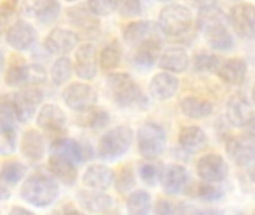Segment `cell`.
<instances>
[{
  "mask_svg": "<svg viewBox=\"0 0 255 215\" xmlns=\"http://www.w3.org/2000/svg\"><path fill=\"white\" fill-rule=\"evenodd\" d=\"M248 72V64L244 58L235 57V58H227L223 60L217 75L220 76L221 81H224L229 85H241L245 81Z\"/></svg>",
  "mask_w": 255,
  "mask_h": 215,
  "instance_id": "ffe728a7",
  "label": "cell"
},
{
  "mask_svg": "<svg viewBox=\"0 0 255 215\" xmlns=\"http://www.w3.org/2000/svg\"><path fill=\"white\" fill-rule=\"evenodd\" d=\"M233 1H238V0H233Z\"/></svg>",
  "mask_w": 255,
  "mask_h": 215,
  "instance_id": "91938a15",
  "label": "cell"
},
{
  "mask_svg": "<svg viewBox=\"0 0 255 215\" xmlns=\"http://www.w3.org/2000/svg\"><path fill=\"white\" fill-rule=\"evenodd\" d=\"M72 61L67 57H61L58 60H55V63L51 67V79L55 85H61L64 82H67L72 76Z\"/></svg>",
  "mask_w": 255,
  "mask_h": 215,
  "instance_id": "8d00e7d4",
  "label": "cell"
},
{
  "mask_svg": "<svg viewBox=\"0 0 255 215\" xmlns=\"http://www.w3.org/2000/svg\"><path fill=\"white\" fill-rule=\"evenodd\" d=\"M13 7H15V0H7V1L0 4V28L13 15Z\"/></svg>",
  "mask_w": 255,
  "mask_h": 215,
  "instance_id": "7dc6e473",
  "label": "cell"
},
{
  "mask_svg": "<svg viewBox=\"0 0 255 215\" xmlns=\"http://www.w3.org/2000/svg\"><path fill=\"white\" fill-rule=\"evenodd\" d=\"M158 1H170V0H158Z\"/></svg>",
  "mask_w": 255,
  "mask_h": 215,
  "instance_id": "6f0895ef",
  "label": "cell"
},
{
  "mask_svg": "<svg viewBox=\"0 0 255 215\" xmlns=\"http://www.w3.org/2000/svg\"><path fill=\"white\" fill-rule=\"evenodd\" d=\"M108 88L117 105L123 108L142 106L145 97L140 87L128 73H112L108 76Z\"/></svg>",
  "mask_w": 255,
  "mask_h": 215,
  "instance_id": "3957f363",
  "label": "cell"
},
{
  "mask_svg": "<svg viewBox=\"0 0 255 215\" xmlns=\"http://www.w3.org/2000/svg\"><path fill=\"white\" fill-rule=\"evenodd\" d=\"M75 72L79 78L90 81L97 75V49L94 43H82L76 49L75 55Z\"/></svg>",
  "mask_w": 255,
  "mask_h": 215,
  "instance_id": "7c38bea8",
  "label": "cell"
},
{
  "mask_svg": "<svg viewBox=\"0 0 255 215\" xmlns=\"http://www.w3.org/2000/svg\"><path fill=\"white\" fill-rule=\"evenodd\" d=\"M114 180H115L114 172L103 165L90 166L82 177L84 186H87L91 190H100V192L108 190L114 184Z\"/></svg>",
  "mask_w": 255,
  "mask_h": 215,
  "instance_id": "7402d4cb",
  "label": "cell"
},
{
  "mask_svg": "<svg viewBox=\"0 0 255 215\" xmlns=\"http://www.w3.org/2000/svg\"><path fill=\"white\" fill-rule=\"evenodd\" d=\"M245 129H247V133H248V135H251V136H254L255 138V115H253V118L247 123Z\"/></svg>",
  "mask_w": 255,
  "mask_h": 215,
  "instance_id": "816d5d0a",
  "label": "cell"
},
{
  "mask_svg": "<svg viewBox=\"0 0 255 215\" xmlns=\"http://www.w3.org/2000/svg\"><path fill=\"white\" fill-rule=\"evenodd\" d=\"M25 175V166L19 162H9L0 169V181L7 186L18 184Z\"/></svg>",
  "mask_w": 255,
  "mask_h": 215,
  "instance_id": "d590c367",
  "label": "cell"
},
{
  "mask_svg": "<svg viewBox=\"0 0 255 215\" xmlns=\"http://www.w3.org/2000/svg\"><path fill=\"white\" fill-rule=\"evenodd\" d=\"M30 214V211H27V210H24V208H12L10 210V214Z\"/></svg>",
  "mask_w": 255,
  "mask_h": 215,
  "instance_id": "db71d44e",
  "label": "cell"
},
{
  "mask_svg": "<svg viewBox=\"0 0 255 215\" xmlns=\"http://www.w3.org/2000/svg\"><path fill=\"white\" fill-rule=\"evenodd\" d=\"M78 201L90 213H106L112 207V199L100 190L81 192L78 193Z\"/></svg>",
  "mask_w": 255,
  "mask_h": 215,
  "instance_id": "f1b7e54d",
  "label": "cell"
},
{
  "mask_svg": "<svg viewBox=\"0 0 255 215\" xmlns=\"http://www.w3.org/2000/svg\"><path fill=\"white\" fill-rule=\"evenodd\" d=\"M182 210L178 208L176 205H173L172 202H167V201H158L157 207H155V213L160 215H170L176 214V213H181Z\"/></svg>",
  "mask_w": 255,
  "mask_h": 215,
  "instance_id": "c3c4849f",
  "label": "cell"
},
{
  "mask_svg": "<svg viewBox=\"0 0 255 215\" xmlns=\"http://www.w3.org/2000/svg\"><path fill=\"white\" fill-rule=\"evenodd\" d=\"M78 34L67 28H52L45 39V48L55 55H66L78 45Z\"/></svg>",
  "mask_w": 255,
  "mask_h": 215,
  "instance_id": "8fae6325",
  "label": "cell"
},
{
  "mask_svg": "<svg viewBox=\"0 0 255 215\" xmlns=\"http://www.w3.org/2000/svg\"><path fill=\"white\" fill-rule=\"evenodd\" d=\"M120 60H121V48L118 42L114 40L103 48L100 54V66L105 70H112L120 64Z\"/></svg>",
  "mask_w": 255,
  "mask_h": 215,
  "instance_id": "74e56055",
  "label": "cell"
},
{
  "mask_svg": "<svg viewBox=\"0 0 255 215\" xmlns=\"http://www.w3.org/2000/svg\"><path fill=\"white\" fill-rule=\"evenodd\" d=\"M179 90V79L169 72L157 73L149 82V94L158 102H166L172 99Z\"/></svg>",
  "mask_w": 255,
  "mask_h": 215,
  "instance_id": "ac0fdd59",
  "label": "cell"
},
{
  "mask_svg": "<svg viewBox=\"0 0 255 215\" xmlns=\"http://www.w3.org/2000/svg\"><path fill=\"white\" fill-rule=\"evenodd\" d=\"M37 39L36 28L27 21H16L6 31V42L16 51L28 49Z\"/></svg>",
  "mask_w": 255,
  "mask_h": 215,
  "instance_id": "4fadbf2b",
  "label": "cell"
},
{
  "mask_svg": "<svg viewBox=\"0 0 255 215\" xmlns=\"http://www.w3.org/2000/svg\"><path fill=\"white\" fill-rule=\"evenodd\" d=\"M251 96H253V102H254L255 105V85L253 87V94H251Z\"/></svg>",
  "mask_w": 255,
  "mask_h": 215,
  "instance_id": "9f6ffc18",
  "label": "cell"
},
{
  "mask_svg": "<svg viewBox=\"0 0 255 215\" xmlns=\"http://www.w3.org/2000/svg\"><path fill=\"white\" fill-rule=\"evenodd\" d=\"M223 58L209 52H197L193 58V66L196 72L200 73H217Z\"/></svg>",
  "mask_w": 255,
  "mask_h": 215,
  "instance_id": "d6a6232c",
  "label": "cell"
},
{
  "mask_svg": "<svg viewBox=\"0 0 255 215\" xmlns=\"http://www.w3.org/2000/svg\"><path fill=\"white\" fill-rule=\"evenodd\" d=\"M114 181H115V186H117L118 192H121V193L130 192L134 187V175H133V171L128 166H124L120 171L117 180H114Z\"/></svg>",
  "mask_w": 255,
  "mask_h": 215,
  "instance_id": "b9f144b4",
  "label": "cell"
},
{
  "mask_svg": "<svg viewBox=\"0 0 255 215\" xmlns=\"http://www.w3.org/2000/svg\"><path fill=\"white\" fill-rule=\"evenodd\" d=\"M63 100L72 111L85 112L97 103V93L88 84L75 82L63 91Z\"/></svg>",
  "mask_w": 255,
  "mask_h": 215,
  "instance_id": "52a82bcc",
  "label": "cell"
},
{
  "mask_svg": "<svg viewBox=\"0 0 255 215\" xmlns=\"http://www.w3.org/2000/svg\"><path fill=\"white\" fill-rule=\"evenodd\" d=\"M109 123V114L103 109H94L87 112L82 124L91 129H103Z\"/></svg>",
  "mask_w": 255,
  "mask_h": 215,
  "instance_id": "f35d334b",
  "label": "cell"
},
{
  "mask_svg": "<svg viewBox=\"0 0 255 215\" xmlns=\"http://www.w3.org/2000/svg\"><path fill=\"white\" fill-rule=\"evenodd\" d=\"M51 153L60 154L63 157H67L73 163H82L91 157V150L87 145L79 144L73 139H60L55 141L51 147Z\"/></svg>",
  "mask_w": 255,
  "mask_h": 215,
  "instance_id": "44dd1931",
  "label": "cell"
},
{
  "mask_svg": "<svg viewBox=\"0 0 255 215\" xmlns=\"http://www.w3.org/2000/svg\"><path fill=\"white\" fill-rule=\"evenodd\" d=\"M117 9L124 16H136L142 12L140 0H118Z\"/></svg>",
  "mask_w": 255,
  "mask_h": 215,
  "instance_id": "7bdbcfd3",
  "label": "cell"
},
{
  "mask_svg": "<svg viewBox=\"0 0 255 215\" xmlns=\"http://www.w3.org/2000/svg\"><path fill=\"white\" fill-rule=\"evenodd\" d=\"M1 69H3V55L0 54V72H1Z\"/></svg>",
  "mask_w": 255,
  "mask_h": 215,
  "instance_id": "11a10c76",
  "label": "cell"
},
{
  "mask_svg": "<svg viewBox=\"0 0 255 215\" xmlns=\"http://www.w3.org/2000/svg\"><path fill=\"white\" fill-rule=\"evenodd\" d=\"M229 21L233 30L242 37L255 36V4L239 3L230 10Z\"/></svg>",
  "mask_w": 255,
  "mask_h": 215,
  "instance_id": "9c48e42d",
  "label": "cell"
},
{
  "mask_svg": "<svg viewBox=\"0 0 255 215\" xmlns=\"http://www.w3.org/2000/svg\"><path fill=\"white\" fill-rule=\"evenodd\" d=\"M16 147V133L10 121L0 120V154L7 156L15 151Z\"/></svg>",
  "mask_w": 255,
  "mask_h": 215,
  "instance_id": "836d02e7",
  "label": "cell"
},
{
  "mask_svg": "<svg viewBox=\"0 0 255 215\" xmlns=\"http://www.w3.org/2000/svg\"><path fill=\"white\" fill-rule=\"evenodd\" d=\"M197 27L205 34L206 42L215 51H229L233 48L235 40L227 28V18L217 6L200 9L197 15Z\"/></svg>",
  "mask_w": 255,
  "mask_h": 215,
  "instance_id": "6da1fadb",
  "label": "cell"
},
{
  "mask_svg": "<svg viewBox=\"0 0 255 215\" xmlns=\"http://www.w3.org/2000/svg\"><path fill=\"white\" fill-rule=\"evenodd\" d=\"M160 181L167 195L178 196L184 193L188 184V172L181 165H169L163 169V172H160Z\"/></svg>",
  "mask_w": 255,
  "mask_h": 215,
  "instance_id": "2e32d148",
  "label": "cell"
},
{
  "mask_svg": "<svg viewBox=\"0 0 255 215\" xmlns=\"http://www.w3.org/2000/svg\"><path fill=\"white\" fill-rule=\"evenodd\" d=\"M179 145L188 153H199L206 148L208 136L203 129L197 126H185L179 132Z\"/></svg>",
  "mask_w": 255,
  "mask_h": 215,
  "instance_id": "d4e9b609",
  "label": "cell"
},
{
  "mask_svg": "<svg viewBox=\"0 0 255 215\" xmlns=\"http://www.w3.org/2000/svg\"><path fill=\"white\" fill-rule=\"evenodd\" d=\"M191 6L197 7V9H205V7H211V6H217L218 0H187Z\"/></svg>",
  "mask_w": 255,
  "mask_h": 215,
  "instance_id": "681fc988",
  "label": "cell"
},
{
  "mask_svg": "<svg viewBox=\"0 0 255 215\" xmlns=\"http://www.w3.org/2000/svg\"><path fill=\"white\" fill-rule=\"evenodd\" d=\"M66 114L63 112V109L54 103H48L45 106L40 108L36 121L39 129H42L43 132L57 135L61 133L66 127Z\"/></svg>",
  "mask_w": 255,
  "mask_h": 215,
  "instance_id": "9a60e30c",
  "label": "cell"
},
{
  "mask_svg": "<svg viewBox=\"0 0 255 215\" xmlns=\"http://www.w3.org/2000/svg\"><path fill=\"white\" fill-rule=\"evenodd\" d=\"M161 55V43L157 37H148L137 43L133 61L139 67H151Z\"/></svg>",
  "mask_w": 255,
  "mask_h": 215,
  "instance_id": "603a6c76",
  "label": "cell"
},
{
  "mask_svg": "<svg viewBox=\"0 0 255 215\" xmlns=\"http://www.w3.org/2000/svg\"><path fill=\"white\" fill-rule=\"evenodd\" d=\"M197 196L205 199V201H217L221 198V192L218 189L214 187V184L211 183H205V184H200L199 189H197Z\"/></svg>",
  "mask_w": 255,
  "mask_h": 215,
  "instance_id": "f6af8a7d",
  "label": "cell"
},
{
  "mask_svg": "<svg viewBox=\"0 0 255 215\" xmlns=\"http://www.w3.org/2000/svg\"><path fill=\"white\" fill-rule=\"evenodd\" d=\"M167 144L166 132L157 123H145L137 130V147L139 153L146 160L158 159Z\"/></svg>",
  "mask_w": 255,
  "mask_h": 215,
  "instance_id": "8992f818",
  "label": "cell"
},
{
  "mask_svg": "<svg viewBox=\"0 0 255 215\" xmlns=\"http://www.w3.org/2000/svg\"><path fill=\"white\" fill-rule=\"evenodd\" d=\"M0 118L6 121L16 120L15 99L13 94H1L0 96Z\"/></svg>",
  "mask_w": 255,
  "mask_h": 215,
  "instance_id": "60d3db41",
  "label": "cell"
},
{
  "mask_svg": "<svg viewBox=\"0 0 255 215\" xmlns=\"http://www.w3.org/2000/svg\"><path fill=\"white\" fill-rule=\"evenodd\" d=\"M28 81V64L21 61V58H15L7 72H6V84L10 87L24 85Z\"/></svg>",
  "mask_w": 255,
  "mask_h": 215,
  "instance_id": "1f68e13d",
  "label": "cell"
},
{
  "mask_svg": "<svg viewBox=\"0 0 255 215\" xmlns=\"http://www.w3.org/2000/svg\"><path fill=\"white\" fill-rule=\"evenodd\" d=\"M42 97H43V94L37 85L27 87L25 90L13 94L15 109H16V121H21V123L28 121L34 115L36 106L42 102Z\"/></svg>",
  "mask_w": 255,
  "mask_h": 215,
  "instance_id": "30bf717a",
  "label": "cell"
},
{
  "mask_svg": "<svg viewBox=\"0 0 255 215\" xmlns=\"http://www.w3.org/2000/svg\"><path fill=\"white\" fill-rule=\"evenodd\" d=\"M226 150L235 163L245 166L255 157V138L248 133L245 136H235L227 142Z\"/></svg>",
  "mask_w": 255,
  "mask_h": 215,
  "instance_id": "e0dca14e",
  "label": "cell"
},
{
  "mask_svg": "<svg viewBox=\"0 0 255 215\" xmlns=\"http://www.w3.org/2000/svg\"><path fill=\"white\" fill-rule=\"evenodd\" d=\"M181 112L193 120L206 118L214 112V105L209 100H205L202 97L188 96L181 100Z\"/></svg>",
  "mask_w": 255,
  "mask_h": 215,
  "instance_id": "484cf974",
  "label": "cell"
},
{
  "mask_svg": "<svg viewBox=\"0 0 255 215\" xmlns=\"http://www.w3.org/2000/svg\"><path fill=\"white\" fill-rule=\"evenodd\" d=\"M67 16H69V21L75 27L81 28L82 31H93L99 25V21L96 18L97 15H94L90 10V7L87 9L84 6H76V7H73V9L69 10Z\"/></svg>",
  "mask_w": 255,
  "mask_h": 215,
  "instance_id": "f546056e",
  "label": "cell"
},
{
  "mask_svg": "<svg viewBox=\"0 0 255 215\" xmlns=\"http://www.w3.org/2000/svg\"><path fill=\"white\" fill-rule=\"evenodd\" d=\"M127 210L130 214L134 215L148 214L151 210V196L143 190H137L131 193L127 201Z\"/></svg>",
  "mask_w": 255,
  "mask_h": 215,
  "instance_id": "e575fe53",
  "label": "cell"
},
{
  "mask_svg": "<svg viewBox=\"0 0 255 215\" xmlns=\"http://www.w3.org/2000/svg\"><path fill=\"white\" fill-rule=\"evenodd\" d=\"M66 1H76V0H66Z\"/></svg>",
  "mask_w": 255,
  "mask_h": 215,
  "instance_id": "680465c9",
  "label": "cell"
},
{
  "mask_svg": "<svg viewBox=\"0 0 255 215\" xmlns=\"http://www.w3.org/2000/svg\"><path fill=\"white\" fill-rule=\"evenodd\" d=\"M45 70L39 64H28V81L27 84L37 85L45 81Z\"/></svg>",
  "mask_w": 255,
  "mask_h": 215,
  "instance_id": "bcb514c9",
  "label": "cell"
},
{
  "mask_svg": "<svg viewBox=\"0 0 255 215\" xmlns=\"http://www.w3.org/2000/svg\"><path fill=\"white\" fill-rule=\"evenodd\" d=\"M245 168H247V174H248L250 180L255 184V157L245 165Z\"/></svg>",
  "mask_w": 255,
  "mask_h": 215,
  "instance_id": "f907efd6",
  "label": "cell"
},
{
  "mask_svg": "<svg viewBox=\"0 0 255 215\" xmlns=\"http://www.w3.org/2000/svg\"><path fill=\"white\" fill-rule=\"evenodd\" d=\"M48 166H49L51 174L61 184H64V186H73L76 183V178H78L76 163H73L67 157H63L60 154L51 153L49 160H48Z\"/></svg>",
  "mask_w": 255,
  "mask_h": 215,
  "instance_id": "d6986e66",
  "label": "cell"
},
{
  "mask_svg": "<svg viewBox=\"0 0 255 215\" xmlns=\"http://www.w3.org/2000/svg\"><path fill=\"white\" fill-rule=\"evenodd\" d=\"M21 151L25 159L31 162H39L45 156V141L43 136L36 130H27L22 136Z\"/></svg>",
  "mask_w": 255,
  "mask_h": 215,
  "instance_id": "4316f807",
  "label": "cell"
},
{
  "mask_svg": "<svg viewBox=\"0 0 255 215\" xmlns=\"http://www.w3.org/2000/svg\"><path fill=\"white\" fill-rule=\"evenodd\" d=\"M196 171L203 183H223L229 175V165L220 154H206L197 160Z\"/></svg>",
  "mask_w": 255,
  "mask_h": 215,
  "instance_id": "ba28073f",
  "label": "cell"
},
{
  "mask_svg": "<svg viewBox=\"0 0 255 215\" xmlns=\"http://www.w3.org/2000/svg\"><path fill=\"white\" fill-rule=\"evenodd\" d=\"M31 4L27 6L30 12H33V16L40 24H49L52 22L58 13H60V3L57 0H31Z\"/></svg>",
  "mask_w": 255,
  "mask_h": 215,
  "instance_id": "83f0119b",
  "label": "cell"
},
{
  "mask_svg": "<svg viewBox=\"0 0 255 215\" xmlns=\"http://www.w3.org/2000/svg\"><path fill=\"white\" fill-rule=\"evenodd\" d=\"M133 142V132L127 126H117L108 130L99 141L97 154L105 160H115L124 156Z\"/></svg>",
  "mask_w": 255,
  "mask_h": 215,
  "instance_id": "5b68a950",
  "label": "cell"
},
{
  "mask_svg": "<svg viewBox=\"0 0 255 215\" xmlns=\"http://www.w3.org/2000/svg\"><path fill=\"white\" fill-rule=\"evenodd\" d=\"M21 198L36 208H46L58 198V186L45 175H31L21 187Z\"/></svg>",
  "mask_w": 255,
  "mask_h": 215,
  "instance_id": "7a4b0ae2",
  "label": "cell"
},
{
  "mask_svg": "<svg viewBox=\"0 0 255 215\" xmlns=\"http://www.w3.org/2000/svg\"><path fill=\"white\" fill-rule=\"evenodd\" d=\"M118 0H90L88 7L94 15L99 16H108L114 10H117Z\"/></svg>",
  "mask_w": 255,
  "mask_h": 215,
  "instance_id": "ab89813d",
  "label": "cell"
},
{
  "mask_svg": "<svg viewBox=\"0 0 255 215\" xmlns=\"http://www.w3.org/2000/svg\"><path fill=\"white\" fill-rule=\"evenodd\" d=\"M152 30H154L152 22H149V21H134V22H130L128 25H126V28L123 31V36H124V40L127 43L137 45L142 40H145L148 37H152L151 36Z\"/></svg>",
  "mask_w": 255,
  "mask_h": 215,
  "instance_id": "4dcf8cb0",
  "label": "cell"
},
{
  "mask_svg": "<svg viewBox=\"0 0 255 215\" xmlns=\"http://www.w3.org/2000/svg\"><path fill=\"white\" fill-rule=\"evenodd\" d=\"M158 63H160V67L167 70V72L182 73L190 66V57H188L185 49L178 48V46H172V48H167L160 55Z\"/></svg>",
  "mask_w": 255,
  "mask_h": 215,
  "instance_id": "cb8c5ba5",
  "label": "cell"
},
{
  "mask_svg": "<svg viewBox=\"0 0 255 215\" xmlns=\"http://www.w3.org/2000/svg\"><path fill=\"white\" fill-rule=\"evenodd\" d=\"M7 198H9V192H7L6 187L1 186V181H0V201H4V199H7Z\"/></svg>",
  "mask_w": 255,
  "mask_h": 215,
  "instance_id": "f5cc1de1",
  "label": "cell"
},
{
  "mask_svg": "<svg viewBox=\"0 0 255 215\" xmlns=\"http://www.w3.org/2000/svg\"><path fill=\"white\" fill-rule=\"evenodd\" d=\"M161 31L169 37H182L193 27V12L184 4H169L158 16Z\"/></svg>",
  "mask_w": 255,
  "mask_h": 215,
  "instance_id": "277c9868",
  "label": "cell"
},
{
  "mask_svg": "<svg viewBox=\"0 0 255 215\" xmlns=\"http://www.w3.org/2000/svg\"><path fill=\"white\" fill-rule=\"evenodd\" d=\"M139 175H140L143 183H146L148 186H154L157 183V180L160 178V171L157 169V166L148 163V165H142L140 166Z\"/></svg>",
  "mask_w": 255,
  "mask_h": 215,
  "instance_id": "ee69618b",
  "label": "cell"
},
{
  "mask_svg": "<svg viewBox=\"0 0 255 215\" xmlns=\"http://www.w3.org/2000/svg\"><path fill=\"white\" fill-rule=\"evenodd\" d=\"M253 115H254L253 106L245 96L235 94L227 100L226 117H227V121L230 123V126L242 129L253 118Z\"/></svg>",
  "mask_w": 255,
  "mask_h": 215,
  "instance_id": "5bb4252c",
  "label": "cell"
}]
</instances>
